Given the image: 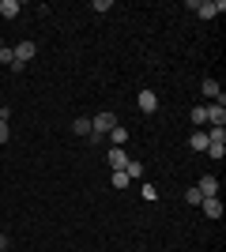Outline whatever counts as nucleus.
Returning a JSON list of instances; mask_svg holds the SVG:
<instances>
[{
    "mask_svg": "<svg viewBox=\"0 0 226 252\" xmlns=\"http://www.w3.org/2000/svg\"><path fill=\"white\" fill-rule=\"evenodd\" d=\"M189 11H196L200 19H215L219 11H226L223 0H189Z\"/></svg>",
    "mask_w": 226,
    "mask_h": 252,
    "instance_id": "obj_1",
    "label": "nucleus"
},
{
    "mask_svg": "<svg viewBox=\"0 0 226 252\" xmlns=\"http://www.w3.org/2000/svg\"><path fill=\"white\" fill-rule=\"evenodd\" d=\"M109 128H117V117H113V113H98V117H91V139H95V143L106 136Z\"/></svg>",
    "mask_w": 226,
    "mask_h": 252,
    "instance_id": "obj_2",
    "label": "nucleus"
},
{
    "mask_svg": "<svg viewBox=\"0 0 226 252\" xmlns=\"http://www.w3.org/2000/svg\"><path fill=\"white\" fill-rule=\"evenodd\" d=\"M204 113H207V125H211V128H226V105H223V98L211 102V105H204Z\"/></svg>",
    "mask_w": 226,
    "mask_h": 252,
    "instance_id": "obj_3",
    "label": "nucleus"
},
{
    "mask_svg": "<svg viewBox=\"0 0 226 252\" xmlns=\"http://www.w3.org/2000/svg\"><path fill=\"white\" fill-rule=\"evenodd\" d=\"M200 207H204L207 219H223V200H219V196H204V200H200Z\"/></svg>",
    "mask_w": 226,
    "mask_h": 252,
    "instance_id": "obj_4",
    "label": "nucleus"
},
{
    "mask_svg": "<svg viewBox=\"0 0 226 252\" xmlns=\"http://www.w3.org/2000/svg\"><path fill=\"white\" fill-rule=\"evenodd\" d=\"M11 49H15V61H19V64H27V61L38 57V45H34V42H19V45H11Z\"/></svg>",
    "mask_w": 226,
    "mask_h": 252,
    "instance_id": "obj_5",
    "label": "nucleus"
},
{
    "mask_svg": "<svg viewBox=\"0 0 226 252\" xmlns=\"http://www.w3.org/2000/svg\"><path fill=\"white\" fill-rule=\"evenodd\" d=\"M196 189H200V196H219V177H215V173H204Z\"/></svg>",
    "mask_w": 226,
    "mask_h": 252,
    "instance_id": "obj_6",
    "label": "nucleus"
},
{
    "mask_svg": "<svg viewBox=\"0 0 226 252\" xmlns=\"http://www.w3.org/2000/svg\"><path fill=\"white\" fill-rule=\"evenodd\" d=\"M136 105H140L143 113H155V109H159V94H155V91H140V98H136Z\"/></svg>",
    "mask_w": 226,
    "mask_h": 252,
    "instance_id": "obj_7",
    "label": "nucleus"
},
{
    "mask_svg": "<svg viewBox=\"0 0 226 252\" xmlns=\"http://www.w3.org/2000/svg\"><path fill=\"white\" fill-rule=\"evenodd\" d=\"M109 166H113V173H121V169L129 166V155H125V147H109Z\"/></svg>",
    "mask_w": 226,
    "mask_h": 252,
    "instance_id": "obj_8",
    "label": "nucleus"
},
{
    "mask_svg": "<svg viewBox=\"0 0 226 252\" xmlns=\"http://www.w3.org/2000/svg\"><path fill=\"white\" fill-rule=\"evenodd\" d=\"M19 11H23L19 0H0V15H4V19H15Z\"/></svg>",
    "mask_w": 226,
    "mask_h": 252,
    "instance_id": "obj_9",
    "label": "nucleus"
},
{
    "mask_svg": "<svg viewBox=\"0 0 226 252\" xmlns=\"http://www.w3.org/2000/svg\"><path fill=\"white\" fill-rule=\"evenodd\" d=\"M109 139H113V147H125V143H129V128H109Z\"/></svg>",
    "mask_w": 226,
    "mask_h": 252,
    "instance_id": "obj_10",
    "label": "nucleus"
},
{
    "mask_svg": "<svg viewBox=\"0 0 226 252\" xmlns=\"http://www.w3.org/2000/svg\"><path fill=\"white\" fill-rule=\"evenodd\" d=\"M72 132H75V136H91V117H75Z\"/></svg>",
    "mask_w": 226,
    "mask_h": 252,
    "instance_id": "obj_11",
    "label": "nucleus"
},
{
    "mask_svg": "<svg viewBox=\"0 0 226 252\" xmlns=\"http://www.w3.org/2000/svg\"><path fill=\"white\" fill-rule=\"evenodd\" d=\"M189 147L193 151H207V132H193V136H189Z\"/></svg>",
    "mask_w": 226,
    "mask_h": 252,
    "instance_id": "obj_12",
    "label": "nucleus"
},
{
    "mask_svg": "<svg viewBox=\"0 0 226 252\" xmlns=\"http://www.w3.org/2000/svg\"><path fill=\"white\" fill-rule=\"evenodd\" d=\"M204 94H207V98H223V91H219L215 79H204Z\"/></svg>",
    "mask_w": 226,
    "mask_h": 252,
    "instance_id": "obj_13",
    "label": "nucleus"
},
{
    "mask_svg": "<svg viewBox=\"0 0 226 252\" xmlns=\"http://www.w3.org/2000/svg\"><path fill=\"white\" fill-rule=\"evenodd\" d=\"M207 155L215 158V162H223V155H226V143H207Z\"/></svg>",
    "mask_w": 226,
    "mask_h": 252,
    "instance_id": "obj_14",
    "label": "nucleus"
},
{
    "mask_svg": "<svg viewBox=\"0 0 226 252\" xmlns=\"http://www.w3.org/2000/svg\"><path fill=\"white\" fill-rule=\"evenodd\" d=\"M207 143H226V128H211V132H207Z\"/></svg>",
    "mask_w": 226,
    "mask_h": 252,
    "instance_id": "obj_15",
    "label": "nucleus"
},
{
    "mask_svg": "<svg viewBox=\"0 0 226 252\" xmlns=\"http://www.w3.org/2000/svg\"><path fill=\"white\" fill-rule=\"evenodd\" d=\"M0 64H8V68L15 64V49H11V45H4V49H0Z\"/></svg>",
    "mask_w": 226,
    "mask_h": 252,
    "instance_id": "obj_16",
    "label": "nucleus"
},
{
    "mask_svg": "<svg viewBox=\"0 0 226 252\" xmlns=\"http://www.w3.org/2000/svg\"><path fill=\"white\" fill-rule=\"evenodd\" d=\"M200 200H204V196H200V189H189V192H185V203H189V207H196Z\"/></svg>",
    "mask_w": 226,
    "mask_h": 252,
    "instance_id": "obj_17",
    "label": "nucleus"
},
{
    "mask_svg": "<svg viewBox=\"0 0 226 252\" xmlns=\"http://www.w3.org/2000/svg\"><path fill=\"white\" fill-rule=\"evenodd\" d=\"M113 189H129V173H125V169L113 173Z\"/></svg>",
    "mask_w": 226,
    "mask_h": 252,
    "instance_id": "obj_18",
    "label": "nucleus"
},
{
    "mask_svg": "<svg viewBox=\"0 0 226 252\" xmlns=\"http://www.w3.org/2000/svg\"><path fill=\"white\" fill-rule=\"evenodd\" d=\"M193 125H207V113H204V105H196V109H193Z\"/></svg>",
    "mask_w": 226,
    "mask_h": 252,
    "instance_id": "obj_19",
    "label": "nucleus"
},
{
    "mask_svg": "<svg viewBox=\"0 0 226 252\" xmlns=\"http://www.w3.org/2000/svg\"><path fill=\"white\" fill-rule=\"evenodd\" d=\"M125 173H129V177H143V166H140V162H129V166H125Z\"/></svg>",
    "mask_w": 226,
    "mask_h": 252,
    "instance_id": "obj_20",
    "label": "nucleus"
},
{
    "mask_svg": "<svg viewBox=\"0 0 226 252\" xmlns=\"http://www.w3.org/2000/svg\"><path fill=\"white\" fill-rule=\"evenodd\" d=\"M109 8H113V0H95V11H98V15H102V11H109Z\"/></svg>",
    "mask_w": 226,
    "mask_h": 252,
    "instance_id": "obj_21",
    "label": "nucleus"
},
{
    "mask_svg": "<svg viewBox=\"0 0 226 252\" xmlns=\"http://www.w3.org/2000/svg\"><path fill=\"white\" fill-rule=\"evenodd\" d=\"M8 136H11V132H8V121H0V143H8Z\"/></svg>",
    "mask_w": 226,
    "mask_h": 252,
    "instance_id": "obj_22",
    "label": "nucleus"
},
{
    "mask_svg": "<svg viewBox=\"0 0 226 252\" xmlns=\"http://www.w3.org/2000/svg\"><path fill=\"white\" fill-rule=\"evenodd\" d=\"M0 49H4V38H0Z\"/></svg>",
    "mask_w": 226,
    "mask_h": 252,
    "instance_id": "obj_23",
    "label": "nucleus"
}]
</instances>
